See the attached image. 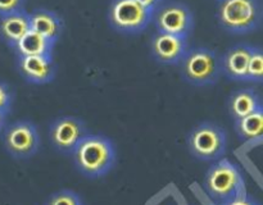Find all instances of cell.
I'll use <instances>...</instances> for the list:
<instances>
[{
    "instance_id": "obj_1",
    "label": "cell",
    "mask_w": 263,
    "mask_h": 205,
    "mask_svg": "<svg viewBox=\"0 0 263 205\" xmlns=\"http://www.w3.org/2000/svg\"><path fill=\"white\" fill-rule=\"evenodd\" d=\"M74 164L87 177L107 173L116 160L113 144L100 135H85L73 150Z\"/></svg>"
},
{
    "instance_id": "obj_2",
    "label": "cell",
    "mask_w": 263,
    "mask_h": 205,
    "mask_svg": "<svg viewBox=\"0 0 263 205\" xmlns=\"http://www.w3.org/2000/svg\"><path fill=\"white\" fill-rule=\"evenodd\" d=\"M243 184L240 169L228 159L213 164L204 178V189L211 199L225 205L241 194Z\"/></svg>"
},
{
    "instance_id": "obj_3",
    "label": "cell",
    "mask_w": 263,
    "mask_h": 205,
    "mask_svg": "<svg viewBox=\"0 0 263 205\" xmlns=\"http://www.w3.org/2000/svg\"><path fill=\"white\" fill-rule=\"evenodd\" d=\"M187 146L198 159L215 160L225 153L226 135L222 128L213 123H202L190 131Z\"/></svg>"
},
{
    "instance_id": "obj_4",
    "label": "cell",
    "mask_w": 263,
    "mask_h": 205,
    "mask_svg": "<svg viewBox=\"0 0 263 205\" xmlns=\"http://www.w3.org/2000/svg\"><path fill=\"white\" fill-rule=\"evenodd\" d=\"M218 15L225 28L234 32H244L257 25L259 9L256 0H223Z\"/></svg>"
},
{
    "instance_id": "obj_5",
    "label": "cell",
    "mask_w": 263,
    "mask_h": 205,
    "mask_svg": "<svg viewBox=\"0 0 263 205\" xmlns=\"http://www.w3.org/2000/svg\"><path fill=\"white\" fill-rule=\"evenodd\" d=\"M182 72L192 84H211L218 74L217 56L208 49H194L185 55Z\"/></svg>"
},
{
    "instance_id": "obj_6",
    "label": "cell",
    "mask_w": 263,
    "mask_h": 205,
    "mask_svg": "<svg viewBox=\"0 0 263 205\" xmlns=\"http://www.w3.org/2000/svg\"><path fill=\"white\" fill-rule=\"evenodd\" d=\"M152 17V10L145 9L134 0H116L109 9L110 23L117 30L135 32L143 30Z\"/></svg>"
},
{
    "instance_id": "obj_7",
    "label": "cell",
    "mask_w": 263,
    "mask_h": 205,
    "mask_svg": "<svg viewBox=\"0 0 263 205\" xmlns=\"http://www.w3.org/2000/svg\"><path fill=\"white\" fill-rule=\"evenodd\" d=\"M40 144L37 130L30 122L10 125L4 132V145L15 158H28L36 153Z\"/></svg>"
},
{
    "instance_id": "obj_8",
    "label": "cell",
    "mask_w": 263,
    "mask_h": 205,
    "mask_svg": "<svg viewBox=\"0 0 263 205\" xmlns=\"http://www.w3.org/2000/svg\"><path fill=\"white\" fill-rule=\"evenodd\" d=\"M85 136V126L79 118L61 117L50 127V140L57 150L73 153L77 144Z\"/></svg>"
},
{
    "instance_id": "obj_9",
    "label": "cell",
    "mask_w": 263,
    "mask_h": 205,
    "mask_svg": "<svg viewBox=\"0 0 263 205\" xmlns=\"http://www.w3.org/2000/svg\"><path fill=\"white\" fill-rule=\"evenodd\" d=\"M159 32L185 37L192 28V14L181 4H168L162 8L156 17Z\"/></svg>"
},
{
    "instance_id": "obj_10",
    "label": "cell",
    "mask_w": 263,
    "mask_h": 205,
    "mask_svg": "<svg viewBox=\"0 0 263 205\" xmlns=\"http://www.w3.org/2000/svg\"><path fill=\"white\" fill-rule=\"evenodd\" d=\"M184 37L159 32L152 41V50L154 56L162 63H176L185 55Z\"/></svg>"
},
{
    "instance_id": "obj_11",
    "label": "cell",
    "mask_w": 263,
    "mask_h": 205,
    "mask_svg": "<svg viewBox=\"0 0 263 205\" xmlns=\"http://www.w3.org/2000/svg\"><path fill=\"white\" fill-rule=\"evenodd\" d=\"M20 68L23 76L35 84L48 82L53 76L50 56H22L20 60Z\"/></svg>"
},
{
    "instance_id": "obj_12",
    "label": "cell",
    "mask_w": 263,
    "mask_h": 205,
    "mask_svg": "<svg viewBox=\"0 0 263 205\" xmlns=\"http://www.w3.org/2000/svg\"><path fill=\"white\" fill-rule=\"evenodd\" d=\"M253 49L249 46H235L226 54L223 59V68L225 72L235 79H247L249 58Z\"/></svg>"
},
{
    "instance_id": "obj_13",
    "label": "cell",
    "mask_w": 263,
    "mask_h": 205,
    "mask_svg": "<svg viewBox=\"0 0 263 205\" xmlns=\"http://www.w3.org/2000/svg\"><path fill=\"white\" fill-rule=\"evenodd\" d=\"M30 20V30L39 33L49 41H54L59 35L61 23L58 17L48 10H36L31 15H28Z\"/></svg>"
},
{
    "instance_id": "obj_14",
    "label": "cell",
    "mask_w": 263,
    "mask_h": 205,
    "mask_svg": "<svg viewBox=\"0 0 263 205\" xmlns=\"http://www.w3.org/2000/svg\"><path fill=\"white\" fill-rule=\"evenodd\" d=\"M259 108H262L261 100H259L258 95L252 90L235 92L229 102V112L235 120L256 112Z\"/></svg>"
},
{
    "instance_id": "obj_15",
    "label": "cell",
    "mask_w": 263,
    "mask_h": 205,
    "mask_svg": "<svg viewBox=\"0 0 263 205\" xmlns=\"http://www.w3.org/2000/svg\"><path fill=\"white\" fill-rule=\"evenodd\" d=\"M0 31L10 44L15 45L30 31L28 15L21 12L7 14L0 22Z\"/></svg>"
},
{
    "instance_id": "obj_16",
    "label": "cell",
    "mask_w": 263,
    "mask_h": 205,
    "mask_svg": "<svg viewBox=\"0 0 263 205\" xmlns=\"http://www.w3.org/2000/svg\"><path fill=\"white\" fill-rule=\"evenodd\" d=\"M51 45H53V41H49L48 38L43 37L41 35L30 30L15 44V49H17L21 58L33 55L50 56Z\"/></svg>"
},
{
    "instance_id": "obj_17",
    "label": "cell",
    "mask_w": 263,
    "mask_h": 205,
    "mask_svg": "<svg viewBox=\"0 0 263 205\" xmlns=\"http://www.w3.org/2000/svg\"><path fill=\"white\" fill-rule=\"evenodd\" d=\"M235 130L239 137L244 141L258 140L263 133V110L262 108L256 112L235 120Z\"/></svg>"
},
{
    "instance_id": "obj_18",
    "label": "cell",
    "mask_w": 263,
    "mask_h": 205,
    "mask_svg": "<svg viewBox=\"0 0 263 205\" xmlns=\"http://www.w3.org/2000/svg\"><path fill=\"white\" fill-rule=\"evenodd\" d=\"M263 76V56L259 50H252L247 71V78L261 81Z\"/></svg>"
},
{
    "instance_id": "obj_19",
    "label": "cell",
    "mask_w": 263,
    "mask_h": 205,
    "mask_svg": "<svg viewBox=\"0 0 263 205\" xmlns=\"http://www.w3.org/2000/svg\"><path fill=\"white\" fill-rule=\"evenodd\" d=\"M46 205H82L81 200L74 192L61 191L49 197Z\"/></svg>"
},
{
    "instance_id": "obj_20",
    "label": "cell",
    "mask_w": 263,
    "mask_h": 205,
    "mask_svg": "<svg viewBox=\"0 0 263 205\" xmlns=\"http://www.w3.org/2000/svg\"><path fill=\"white\" fill-rule=\"evenodd\" d=\"M22 0H0V13L3 14H10V13L18 12Z\"/></svg>"
},
{
    "instance_id": "obj_21",
    "label": "cell",
    "mask_w": 263,
    "mask_h": 205,
    "mask_svg": "<svg viewBox=\"0 0 263 205\" xmlns=\"http://www.w3.org/2000/svg\"><path fill=\"white\" fill-rule=\"evenodd\" d=\"M10 105V95L4 85H0V112L7 113Z\"/></svg>"
},
{
    "instance_id": "obj_22",
    "label": "cell",
    "mask_w": 263,
    "mask_h": 205,
    "mask_svg": "<svg viewBox=\"0 0 263 205\" xmlns=\"http://www.w3.org/2000/svg\"><path fill=\"white\" fill-rule=\"evenodd\" d=\"M226 205H257V204L252 199H249V197L247 196H243V195L240 194L236 197H234L233 200H230Z\"/></svg>"
},
{
    "instance_id": "obj_23",
    "label": "cell",
    "mask_w": 263,
    "mask_h": 205,
    "mask_svg": "<svg viewBox=\"0 0 263 205\" xmlns=\"http://www.w3.org/2000/svg\"><path fill=\"white\" fill-rule=\"evenodd\" d=\"M134 2L138 3V4H140L141 7H144L145 9L152 10L154 8V5L157 4V2H158V0H134Z\"/></svg>"
},
{
    "instance_id": "obj_24",
    "label": "cell",
    "mask_w": 263,
    "mask_h": 205,
    "mask_svg": "<svg viewBox=\"0 0 263 205\" xmlns=\"http://www.w3.org/2000/svg\"><path fill=\"white\" fill-rule=\"evenodd\" d=\"M4 117H5V114H4V113H2V112H0V130H2L3 125H4Z\"/></svg>"
}]
</instances>
